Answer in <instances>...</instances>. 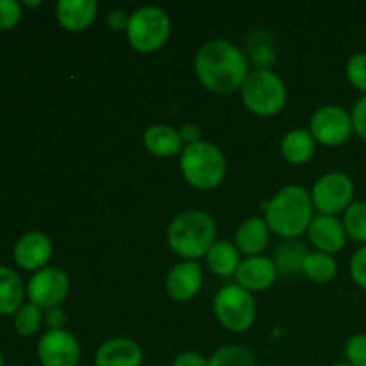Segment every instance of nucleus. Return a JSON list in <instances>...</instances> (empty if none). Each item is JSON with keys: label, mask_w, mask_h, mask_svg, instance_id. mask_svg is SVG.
I'll return each instance as SVG.
<instances>
[{"label": "nucleus", "mask_w": 366, "mask_h": 366, "mask_svg": "<svg viewBox=\"0 0 366 366\" xmlns=\"http://www.w3.org/2000/svg\"><path fill=\"white\" fill-rule=\"evenodd\" d=\"M247 59L256 66V70H270L275 63L274 36L264 29L250 32L247 38Z\"/></svg>", "instance_id": "obj_22"}, {"label": "nucleus", "mask_w": 366, "mask_h": 366, "mask_svg": "<svg viewBox=\"0 0 366 366\" xmlns=\"http://www.w3.org/2000/svg\"><path fill=\"white\" fill-rule=\"evenodd\" d=\"M179 134H181L182 142L186 145H192V143L200 142V127L195 124H184L179 129Z\"/></svg>", "instance_id": "obj_37"}, {"label": "nucleus", "mask_w": 366, "mask_h": 366, "mask_svg": "<svg viewBox=\"0 0 366 366\" xmlns=\"http://www.w3.org/2000/svg\"><path fill=\"white\" fill-rule=\"evenodd\" d=\"M343 229L347 232V238L354 239L357 243L366 245V202L356 200L347 207L343 213Z\"/></svg>", "instance_id": "obj_26"}, {"label": "nucleus", "mask_w": 366, "mask_h": 366, "mask_svg": "<svg viewBox=\"0 0 366 366\" xmlns=\"http://www.w3.org/2000/svg\"><path fill=\"white\" fill-rule=\"evenodd\" d=\"M307 256H310V250L302 242H299V239H285L277 245L272 261L277 268V274L293 277L297 274H302L304 261H306Z\"/></svg>", "instance_id": "obj_21"}, {"label": "nucleus", "mask_w": 366, "mask_h": 366, "mask_svg": "<svg viewBox=\"0 0 366 366\" xmlns=\"http://www.w3.org/2000/svg\"><path fill=\"white\" fill-rule=\"evenodd\" d=\"M350 118H352L354 134L366 143V95L361 97V99L354 104Z\"/></svg>", "instance_id": "obj_33"}, {"label": "nucleus", "mask_w": 366, "mask_h": 366, "mask_svg": "<svg viewBox=\"0 0 366 366\" xmlns=\"http://www.w3.org/2000/svg\"><path fill=\"white\" fill-rule=\"evenodd\" d=\"M45 324L49 331H63L64 325H66V313H64L63 307L56 306L46 310Z\"/></svg>", "instance_id": "obj_34"}, {"label": "nucleus", "mask_w": 366, "mask_h": 366, "mask_svg": "<svg viewBox=\"0 0 366 366\" xmlns=\"http://www.w3.org/2000/svg\"><path fill=\"white\" fill-rule=\"evenodd\" d=\"M332 366H350V365L347 363V361H345V363H335V365H332Z\"/></svg>", "instance_id": "obj_39"}, {"label": "nucleus", "mask_w": 366, "mask_h": 366, "mask_svg": "<svg viewBox=\"0 0 366 366\" xmlns=\"http://www.w3.org/2000/svg\"><path fill=\"white\" fill-rule=\"evenodd\" d=\"M207 366H257V361L256 356L245 347L225 345L209 357Z\"/></svg>", "instance_id": "obj_27"}, {"label": "nucleus", "mask_w": 366, "mask_h": 366, "mask_svg": "<svg viewBox=\"0 0 366 366\" xmlns=\"http://www.w3.org/2000/svg\"><path fill=\"white\" fill-rule=\"evenodd\" d=\"M345 357L350 366H366V335H354L345 343Z\"/></svg>", "instance_id": "obj_30"}, {"label": "nucleus", "mask_w": 366, "mask_h": 366, "mask_svg": "<svg viewBox=\"0 0 366 366\" xmlns=\"http://www.w3.org/2000/svg\"><path fill=\"white\" fill-rule=\"evenodd\" d=\"M310 193L315 209L329 217L345 213L347 207L354 202V184L343 172H327L318 177Z\"/></svg>", "instance_id": "obj_8"}, {"label": "nucleus", "mask_w": 366, "mask_h": 366, "mask_svg": "<svg viewBox=\"0 0 366 366\" xmlns=\"http://www.w3.org/2000/svg\"><path fill=\"white\" fill-rule=\"evenodd\" d=\"M179 167L184 181L200 192L218 188L227 175V159L224 152L214 143L204 139L182 149Z\"/></svg>", "instance_id": "obj_4"}, {"label": "nucleus", "mask_w": 366, "mask_h": 366, "mask_svg": "<svg viewBox=\"0 0 366 366\" xmlns=\"http://www.w3.org/2000/svg\"><path fill=\"white\" fill-rule=\"evenodd\" d=\"M317 150V142L310 129H293L282 138L281 154L290 164H306Z\"/></svg>", "instance_id": "obj_20"}, {"label": "nucleus", "mask_w": 366, "mask_h": 366, "mask_svg": "<svg viewBox=\"0 0 366 366\" xmlns=\"http://www.w3.org/2000/svg\"><path fill=\"white\" fill-rule=\"evenodd\" d=\"M143 145L147 152L156 157H174L177 154L181 156L186 147L177 129L167 124L150 125L143 134Z\"/></svg>", "instance_id": "obj_19"}, {"label": "nucleus", "mask_w": 366, "mask_h": 366, "mask_svg": "<svg viewBox=\"0 0 366 366\" xmlns=\"http://www.w3.org/2000/svg\"><path fill=\"white\" fill-rule=\"evenodd\" d=\"M172 21L167 11L156 6H143L132 11L127 25V41L136 52L150 54L168 41Z\"/></svg>", "instance_id": "obj_6"}, {"label": "nucleus", "mask_w": 366, "mask_h": 366, "mask_svg": "<svg viewBox=\"0 0 366 366\" xmlns=\"http://www.w3.org/2000/svg\"><path fill=\"white\" fill-rule=\"evenodd\" d=\"M20 18L21 9L16 0H0V31L13 29Z\"/></svg>", "instance_id": "obj_31"}, {"label": "nucleus", "mask_w": 366, "mask_h": 366, "mask_svg": "<svg viewBox=\"0 0 366 366\" xmlns=\"http://www.w3.org/2000/svg\"><path fill=\"white\" fill-rule=\"evenodd\" d=\"M202 288V268L197 261H182L170 270L164 290L175 302H188Z\"/></svg>", "instance_id": "obj_12"}, {"label": "nucleus", "mask_w": 366, "mask_h": 366, "mask_svg": "<svg viewBox=\"0 0 366 366\" xmlns=\"http://www.w3.org/2000/svg\"><path fill=\"white\" fill-rule=\"evenodd\" d=\"M213 311L217 320L231 332H245L256 322V300L252 293L238 285L224 286L214 295Z\"/></svg>", "instance_id": "obj_7"}, {"label": "nucleus", "mask_w": 366, "mask_h": 366, "mask_svg": "<svg viewBox=\"0 0 366 366\" xmlns=\"http://www.w3.org/2000/svg\"><path fill=\"white\" fill-rule=\"evenodd\" d=\"M0 366H4V357H2V352H0Z\"/></svg>", "instance_id": "obj_40"}, {"label": "nucleus", "mask_w": 366, "mask_h": 366, "mask_svg": "<svg viewBox=\"0 0 366 366\" xmlns=\"http://www.w3.org/2000/svg\"><path fill=\"white\" fill-rule=\"evenodd\" d=\"M168 247L184 261L206 257L217 243V224L206 211L188 209L175 214L167 229Z\"/></svg>", "instance_id": "obj_3"}, {"label": "nucleus", "mask_w": 366, "mask_h": 366, "mask_svg": "<svg viewBox=\"0 0 366 366\" xmlns=\"http://www.w3.org/2000/svg\"><path fill=\"white\" fill-rule=\"evenodd\" d=\"M25 6H41V2H25Z\"/></svg>", "instance_id": "obj_38"}, {"label": "nucleus", "mask_w": 366, "mask_h": 366, "mask_svg": "<svg viewBox=\"0 0 366 366\" xmlns=\"http://www.w3.org/2000/svg\"><path fill=\"white\" fill-rule=\"evenodd\" d=\"M288 92L277 74L270 70H254L242 86V100L256 117L268 118L281 113L286 106Z\"/></svg>", "instance_id": "obj_5"}, {"label": "nucleus", "mask_w": 366, "mask_h": 366, "mask_svg": "<svg viewBox=\"0 0 366 366\" xmlns=\"http://www.w3.org/2000/svg\"><path fill=\"white\" fill-rule=\"evenodd\" d=\"M313 220V200L304 186L288 184L264 204V222L282 239H297Z\"/></svg>", "instance_id": "obj_2"}, {"label": "nucleus", "mask_w": 366, "mask_h": 366, "mask_svg": "<svg viewBox=\"0 0 366 366\" xmlns=\"http://www.w3.org/2000/svg\"><path fill=\"white\" fill-rule=\"evenodd\" d=\"M207 365H209V360H206L202 354L193 352V350L181 352L179 356H175L174 363H172V366H207Z\"/></svg>", "instance_id": "obj_36"}, {"label": "nucleus", "mask_w": 366, "mask_h": 366, "mask_svg": "<svg viewBox=\"0 0 366 366\" xmlns=\"http://www.w3.org/2000/svg\"><path fill=\"white\" fill-rule=\"evenodd\" d=\"M268 243H270V229L264 218H249L236 229L234 245L239 254H245L247 257L263 256Z\"/></svg>", "instance_id": "obj_18"}, {"label": "nucleus", "mask_w": 366, "mask_h": 366, "mask_svg": "<svg viewBox=\"0 0 366 366\" xmlns=\"http://www.w3.org/2000/svg\"><path fill=\"white\" fill-rule=\"evenodd\" d=\"M206 263L220 277H231L236 274L239 263H242V254L231 242H217L206 254Z\"/></svg>", "instance_id": "obj_23"}, {"label": "nucleus", "mask_w": 366, "mask_h": 366, "mask_svg": "<svg viewBox=\"0 0 366 366\" xmlns=\"http://www.w3.org/2000/svg\"><path fill=\"white\" fill-rule=\"evenodd\" d=\"M310 132L315 142L324 147H340L352 134V118L340 106H322L310 122Z\"/></svg>", "instance_id": "obj_9"}, {"label": "nucleus", "mask_w": 366, "mask_h": 366, "mask_svg": "<svg viewBox=\"0 0 366 366\" xmlns=\"http://www.w3.org/2000/svg\"><path fill=\"white\" fill-rule=\"evenodd\" d=\"M99 11L95 0H59L56 4V18L63 29L82 32L93 24Z\"/></svg>", "instance_id": "obj_17"}, {"label": "nucleus", "mask_w": 366, "mask_h": 366, "mask_svg": "<svg viewBox=\"0 0 366 366\" xmlns=\"http://www.w3.org/2000/svg\"><path fill=\"white\" fill-rule=\"evenodd\" d=\"M129 18H131V14L125 13L124 9H111L109 13H107L106 21L107 25H109L111 31L120 32V31H127Z\"/></svg>", "instance_id": "obj_35"}, {"label": "nucleus", "mask_w": 366, "mask_h": 366, "mask_svg": "<svg viewBox=\"0 0 366 366\" xmlns=\"http://www.w3.org/2000/svg\"><path fill=\"white\" fill-rule=\"evenodd\" d=\"M350 277L360 288L366 290V245H361L350 259Z\"/></svg>", "instance_id": "obj_32"}, {"label": "nucleus", "mask_w": 366, "mask_h": 366, "mask_svg": "<svg viewBox=\"0 0 366 366\" xmlns=\"http://www.w3.org/2000/svg\"><path fill=\"white\" fill-rule=\"evenodd\" d=\"M234 277L236 285L242 286L247 292H264L277 279V268H275L274 261L267 256L245 257L239 263Z\"/></svg>", "instance_id": "obj_13"}, {"label": "nucleus", "mask_w": 366, "mask_h": 366, "mask_svg": "<svg viewBox=\"0 0 366 366\" xmlns=\"http://www.w3.org/2000/svg\"><path fill=\"white\" fill-rule=\"evenodd\" d=\"M70 292V277L57 267H45L34 272L27 282V295L32 304L50 310L63 302Z\"/></svg>", "instance_id": "obj_10"}, {"label": "nucleus", "mask_w": 366, "mask_h": 366, "mask_svg": "<svg viewBox=\"0 0 366 366\" xmlns=\"http://www.w3.org/2000/svg\"><path fill=\"white\" fill-rule=\"evenodd\" d=\"M43 322V313L41 307H38L36 304H21L20 310L14 313V329L20 336H31L41 327Z\"/></svg>", "instance_id": "obj_28"}, {"label": "nucleus", "mask_w": 366, "mask_h": 366, "mask_svg": "<svg viewBox=\"0 0 366 366\" xmlns=\"http://www.w3.org/2000/svg\"><path fill=\"white\" fill-rule=\"evenodd\" d=\"M302 274L313 282H329L338 274V263L324 252H310L302 267Z\"/></svg>", "instance_id": "obj_25"}, {"label": "nucleus", "mask_w": 366, "mask_h": 366, "mask_svg": "<svg viewBox=\"0 0 366 366\" xmlns=\"http://www.w3.org/2000/svg\"><path fill=\"white\" fill-rule=\"evenodd\" d=\"M307 236L317 252H324L332 256L340 252L347 243V232L343 224L336 217L329 214H317L307 227Z\"/></svg>", "instance_id": "obj_14"}, {"label": "nucleus", "mask_w": 366, "mask_h": 366, "mask_svg": "<svg viewBox=\"0 0 366 366\" xmlns=\"http://www.w3.org/2000/svg\"><path fill=\"white\" fill-rule=\"evenodd\" d=\"M14 261L24 270H41L52 256V242L43 232H29L14 245Z\"/></svg>", "instance_id": "obj_15"}, {"label": "nucleus", "mask_w": 366, "mask_h": 366, "mask_svg": "<svg viewBox=\"0 0 366 366\" xmlns=\"http://www.w3.org/2000/svg\"><path fill=\"white\" fill-rule=\"evenodd\" d=\"M347 79L350 84L366 95V52H357L347 61Z\"/></svg>", "instance_id": "obj_29"}, {"label": "nucleus", "mask_w": 366, "mask_h": 366, "mask_svg": "<svg viewBox=\"0 0 366 366\" xmlns=\"http://www.w3.org/2000/svg\"><path fill=\"white\" fill-rule=\"evenodd\" d=\"M193 70L207 92L220 95L242 89L250 74L247 56L227 39H211L204 43L195 54Z\"/></svg>", "instance_id": "obj_1"}, {"label": "nucleus", "mask_w": 366, "mask_h": 366, "mask_svg": "<svg viewBox=\"0 0 366 366\" xmlns=\"http://www.w3.org/2000/svg\"><path fill=\"white\" fill-rule=\"evenodd\" d=\"M142 347L125 336L107 340L95 352V366H142Z\"/></svg>", "instance_id": "obj_16"}, {"label": "nucleus", "mask_w": 366, "mask_h": 366, "mask_svg": "<svg viewBox=\"0 0 366 366\" xmlns=\"http://www.w3.org/2000/svg\"><path fill=\"white\" fill-rule=\"evenodd\" d=\"M24 285L16 272L0 267V315H13L21 307Z\"/></svg>", "instance_id": "obj_24"}, {"label": "nucleus", "mask_w": 366, "mask_h": 366, "mask_svg": "<svg viewBox=\"0 0 366 366\" xmlns=\"http://www.w3.org/2000/svg\"><path fill=\"white\" fill-rule=\"evenodd\" d=\"M38 360L41 366H79L81 345L68 331H46L38 342Z\"/></svg>", "instance_id": "obj_11"}]
</instances>
